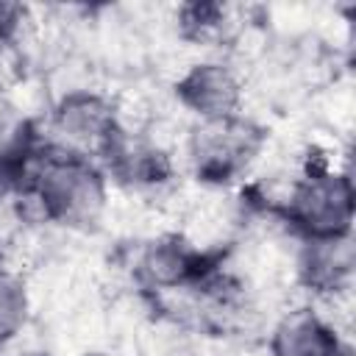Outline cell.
I'll return each mask as SVG.
<instances>
[{
  "instance_id": "7",
  "label": "cell",
  "mask_w": 356,
  "mask_h": 356,
  "mask_svg": "<svg viewBox=\"0 0 356 356\" xmlns=\"http://www.w3.org/2000/svg\"><path fill=\"white\" fill-rule=\"evenodd\" d=\"M353 270H356L353 234L298 239L295 278L314 298L339 300L342 295H348L353 284Z\"/></svg>"
},
{
  "instance_id": "8",
  "label": "cell",
  "mask_w": 356,
  "mask_h": 356,
  "mask_svg": "<svg viewBox=\"0 0 356 356\" xmlns=\"http://www.w3.org/2000/svg\"><path fill=\"white\" fill-rule=\"evenodd\" d=\"M270 356H350V345L331 317L303 303L278 314L267 334Z\"/></svg>"
},
{
  "instance_id": "4",
  "label": "cell",
  "mask_w": 356,
  "mask_h": 356,
  "mask_svg": "<svg viewBox=\"0 0 356 356\" xmlns=\"http://www.w3.org/2000/svg\"><path fill=\"white\" fill-rule=\"evenodd\" d=\"M44 114L50 131L47 145L92 159L97 164L106 159V153L125 131L120 106L108 95L89 86L64 89Z\"/></svg>"
},
{
  "instance_id": "12",
  "label": "cell",
  "mask_w": 356,
  "mask_h": 356,
  "mask_svg": "<svg viewBox=\"0 0 356 356\" xmlns=\"http://www.w3.org/2000/svg\"><path fill=\"white\" fill-rule=\"evenodd\" d=\"M22 356H47V353H22Z\"/></svg>"
},
{
  "instance_id": "1",
  "label": "cell",
  "mask_w": 356,
  "mask_h": 356,
  "mask_svg": "<svg viewBox=\"0 0 356 356\" xmlns=\"http://www.w3.org/2000/svg\"><path fill=\"white\" fill-rule=\"evenodd\" d=\"M108 184L97 161L44 142L31 159L22 200H31L42 222L67 231H89L108 209Z\"/></svg>"
},
{
  "instance_id": "13",
  "label": "cell",
  "mask_w": 356,
  "mask_h": 356,
  "mask_svg": "<svg viewBox=\"0 0 356 356\" xmlns=\"http://www.w3.org/2000/svg\"><path fill=\"white\" fill-rule=\"evenodd\" d=\"M86 356H106V353H86Z\"/></svg>"
},
{
  "instance_id": "10",
  "label": "cell",
  "mask_w": 356,
  "mask_h": 356,
  "mask_svg": "<svg viewBox=\"0 0 356 356\" xmlns=\"http://www.w3.org/2000/svg\"><path fill=\"white\" fill-rule=\"evenodd\" d=\"M178 33L197 44H217L231 36V8L220 3H186L175 14Z\"/></svg>"
},
{
  "instance_id": "3",
  "label": "cell",
  "mask_w": 356,
  "mask_h": 356,
  "mask_svg": "<svg viewBox=\"0 0 356 356\" xmlns=\"http://www.w3.org/2000/svg\"><path fill=\"white\" fill-rule=\"evenodd\" d=\"M264 142V128L239 111L234 117L195 122L186 134V161L200 184L228 186L250 170Z\"/></svg>"
},
{
  "instance_id": "9",
  "label": "cell",
  "mask_w": 356,
  "mask_h": 356,
  "mask_svg": "<svg viewBox=\"0 0 356 356\" xmlns=\"http://www.w3.org/2000/svg\"><path fill=\"white\" fill-rule=\"evenodd\" d=\"M100 167L106 170L108 181H114L131 192L164 189L175 175L170 153L161 145H156L153 139L136 136L128 128L120 134V139L106 153Z\"/></svg>"
},
{
  "instance_id": "2",
  "label": "cell",
  "mask_w": 356,
  "mask_h": 356,
  "mask_svg": "<svg viewBox=\"0 0 356 356\" xmlns=\"http://www.w3.org/2000/svg\"><path fill=\"white\" fill-rule=\"evenodd\" d=\"M275 211L298 239L353 234L356 195L350 170H339L331 164L303 167Z\"/></svg>"
},
{
  "instance_id": "5",
  "label": "cell",
  "mask_w": 356,
  "mask_h": 356,
  "mask_svg": "<svg viewBox=\"0 0 356 356\" xmlns=\"http://www.w3.org/2000/svg\"><path fill=\"white\" fill-rule=\"evenodd\" d=\"M178 106L195 117V122L222 120L242 111L245 81L239 70L225 58L192 61L172 83Z\"/></svg>"
},
{
  "instance_id": "6",
  "label": "cell",
  "mask_w": 356,
  "mask_h": 356,
  "mask_svg": "<svg viewBox=\"0 0 356 356\" xmlns=\"http://www.w3.org/2000/svg\"><path fill=\"white\" fill-rule=\"evenodd\" d=\"M136 278L156 295L195 289L211 275L209 253L184 234H161L142 245L136 256Z\"/></svg>"
},
{
  "instance_id": "11",
  "label": "cell",
  "mask_w": 356,
  "mask_h": 356,
  "mask_svg": "<svg viewBox=\"0 0 356 356\" xmlns=\"http://www.w3.org/2000/svg\"><path fill=\"white\" fill-rule=\"evenodd\" d=\"M31 320V289L28 281L0 264V348L11 345Z\"/></svg>"
}]
</instances>
